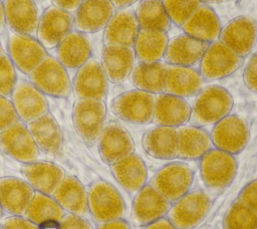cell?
<instances>
[{"mask_svg": "<svg viewBox=\"0 0 257 229\" xmlns=\"http://www.w3.org/2000/svg\"><path fill=\"white\" fill-rule=\"evenodd\" d=\"M233 107L231 93L220 85H208L200 90L191 107L190 122L195 127L217 124L230 114Z\"/></svg>", "mask_w": 257, "mask_h": 229, "instance_id": "obj_1", "label": "cell"}, {"mask_svg": "<svg viewBox=\"0 0 257 229\" xmlns=\"http://www.w3.org/2000/svg\"><path fill=\"white\" fill-rule=\"evenodd\" d=\"M28 76L30 81L45 95L67 97L72 91L67 69L54 56L47 55Z\"/></svg>", "mask_w": 257, "mask_h": 229, "instance_id": "obj_2", "label": "cell"}, {"mask_svg": "<svg viewBox=\"0 0 257 229\" xmlns=\"http://www.w3.org/2000/svg\"><path fill=\"white\" fill-rule=\"evenodd\" d=\"M200 172L205 186L212 192H220L235 178L237 162L233 155L211 149L202 157Z\"/></svg>", "mask_w": 257, "mask_h": 229, "instance_id": "obj_3", "label": "cell"}, {"mask_svg": "<svg viewBox=\"0 0 257 229\" xmlns=\"http://www.w3.org/2000/svg\"><path fill=\"white\" fill-rule=\"evenodd\" d=\"M88 211L99 223L122 219L125 214L124 201L118 191L105 181L94 182L88 192Z\"/></svg>", "mask_w": 257, "mask_h": 229, "instance_id": "obj_4", "label": "cell"}, {"mask_svg": "<svg viewBox=\"0 0 257 229\" xmlns=\"http://www.w3.org/2000/svg\"><path fill=\"white\" fill-rule=\"evenodd\" d=\"M155 94L140 89L128 90L111 101V111L118 119L138 125L153 122Z\"/></svg>", "mask_w": 257, "mask_h": 229, "instance_id": "obj_5", "label": "cell"}, {"mask_svg": "<svg viewBox=\"0 0 257 229\" xmlns=\"http://www.w3.org/2000/svg\"><path fill=\"white\" fill-rule=\"evenodd\" d=\"M106 106L103 100L78 98L72 110L74 128L88 146L93 145L104 127Z\"/></svg>", "mask_w": 257, "mask_h": 229, "instance_id": "obj_6", "label": "cell"}, {"mask_svg": "<svg viewBox=\"0 0 257 229\" xmlns=\"http://www.w3.org/2000/svg\"><path fill=\"white\" fill-rule=\"evenodd\" d=\"M242 62V57L234 53L220 40H216L209 43L200 61L199 71L205 80H218L234 73Z\"/></svg>", "mask_w": 257, "mask_h": 229, "instance_id": "obj_7", "label": "cell"}, {"mask_svg": "<svg viewBox=\"0 0 257 229\" xmlns=\"http://www.w3.org/2000/svg\"><path fill=\"white\" fill-rule=\"evenodd\" d=\"M210 207L211 201L204 192H190L170 208L168 219L177 229H194L206 218Z\"/></svg>", "mask_w": 257, "mask_h": 229, "instance_id": "obj_8", "label": "cell"}, {"mask_svg": "<svg viewBox=\"0 0 257 229\" xmlns=\"http://www.w3.org/2000/svg\"><path fill=\"white\" fill-rule=\"evenodd\" d=\"M249 127L246 121L235 114H228L214 125L210 135L212 144L231 155L240 153L249 141Z\"/></svg>", "mask_w": 257, "mask_h": 229, "instance_id": "obj_9", "label": "cell"}, {"mask_svg": "<svg viewBox=\"0 0 257 229\" xmlns=\"http://www.w3.org/2000/svg\"><path fill=\"white\" fill-rule=\"evenodd\" d=\"M0 148L10 158L25 164L36 162L40 154L27 126L21 121L0 133Z\"/></svg>", "mask_w": 257, "mask_h": 229, "instance_id": "obj_10", "label": "cell"}, {"mask_svg": "<svg viewBox=\"0 0 257 229\" xmlns=\"http://www.w3.org/2000/svg\"><path fill=\"white\" fill-rule=\"evenodd\" d=\"M73 22L71 13L52 5L39 17L36 38L46 50L54 49L73 30Z\"/></svg>", "mask_w": 257, "mask_h": 229, "instance_id": "obj_11", "label": "cell"}, {"mask_svg": "<svg viewBox=\"0 0 257 229\" xmlns=\"http://www.w3.org/2000/svg\"><path fill=\"white\" fill-rule=\"evenodd\" d=\"M193 179L194 174L189 166L172 163L158 171L153 179V186L170 202H174L188 193Z\"/></svg>", "mask_w": 257, "mask_h": 229, "instance_id": "obj_12", "label": "cell"}, {"mask_svg": "<svg viewBox=\"0 0 257 229\" xmlns=\"http://www.w3.org/2000/svg\"><path fill=\"white\" fill-rule=\"evenodd\" d=\"M219 40L243 58L256 44L257 22L249 16H238L221 29Z\"/></svg>", "mask_w": 257, "mask_h": 229, "instance_id": "obj_13", "label": "cell"}, {"mask_svg": "<svg viewBox=\"0 0 257 229\" xmlns=\"http://www.w3.org/2000/svg\"><path fill=\"white\" fill-rule=\"evenodd\" d=\"M9 31L8 55L15 67L28 75L48 55L47 50L37 38Z\"/></svg>", "mask_w": 257, "mask_h": 229, "instance_id": "obj_14", "label": "cell"}, {"mask_svg": "<svg viewBox=\"0 0 257 229\" xmlns=\"http://www.w3.org/2000/svg\"><path fill=\"white\" fill-rule=\"evenodd\" d=\"M107 83L101 63L90 58L77 69L72 88L77 98L103 100L107 94Z\"/></svg>", "mask_w": 257, "mask_h": 229, "instance_id": "obj_15", "label": "cell"}, {"mask_svg": "<svg viewBox=\"0 0 257 229\" xmlns=\"http://www.w3.org/2000/svg\"><path fill=\"white\" fill-rule=\"evenodd\" d=\"M11 96L19 120L23 123L27 124L48 111L45 94L30 80L17 79Z\"/></svg>", "mask_w": 257, "mask_h": 229, "instance_id": "obj_16", "label": "cell"}, {"mask_svg": "<svg viewBox=\"0 0 257 229\" xmlns=\"http://www.w3.org/2000/svg\"><path fill=\"white\" fill-rule=\"evenodd\" d=\"M170 201L153 185L144 186L138 191L133 205L132 218L138 226H146L168 214Z\"/></svg>", "mask_w": 257, "mask_h": 229, "instance_id": "obj_17", "label": "cell"}, {"mask_svg": "<svg viewBox=\"0 0 257 229\" xmlns=\"http://www.w3.org/2000/svg\"><path fill=\"white\" fill-rule=\"evenodd\" d=\"M114 13L115 7L109 0H82L73 16V28L83 34L100 31Z\"/></svg>", "mask_w": 257, "mask_h": 229, "instance_id": "obj_18", "label": "cell"}, {"mask_svg": "<svg viewBox=\"0 0 257 229\" xmlns=\"http://www.w3.org/2000/svg\"><path fill=\"white\" fill-rule=\"evenodd\" d=\"M97 142L100 157L109 165L133 154L135 149L130 133L117 123L105 125Z\"/></svg>", "mask_w": 257, "mask_h": 229, "instance_id": "obj_19", "label": "cell"}, {"mask_svg": "<svg viewBox=\"0 0 257 229\" xmlns=\"http://www.w3.org/2000/svg\"><path fill=\"white\" fill-rule=\"evenodd\" d=\"M3 6L9 30L36 37L39 14L35 0H3Z\"/></svg>", "mask_w": 257, "mask_h": 229, "instance_id": "obj_20", "label": "cell"}, {"mask_svg": "<svg viewBox=\"0 0 257 229\" xmlns=\"http://www.w3.org/2000/svg\"><path fill=\"white\" fill-rule=\"evenodd\" d=\"M208 45L185 33L180 34L169 39L163 58L169 65L193 67L201 61Z\"/></svg>", "mask_w": 257, "mask_h": 229, "instance_id": "obj_21", "label": "cell"}, {"mask_svg": "<svg viewBox=\"0 0 257 229\" xmlns=\"http://www.w3.org/2000/svg\"><path fill=\"white\" fill-rule=\"evenodd\" d=\"M136 59L133 46L105 44L102 50L101 65L108 81L120 83L131 74Z\"/></svg>", "mask_w": 257, "mask_h": 229, "instance_id": "obj_22", "label": "cell"}, {"mask_svg": "<svg viewBox=\"0 0 257 229\" xmlns=\"http://www.w3.org/2000/svg\"><path fill=\"white\" fill-rule=\"evenodd\" d=\"M34 194L27 181L15 177L0 178V204L11 215H24Z\"/></svg>", "mask_w": 257, "mask_h": 229, "instance_id": "obj_23", "label": "cell"}, {"mask_svg": "<svg viewBox=\"0 0 257 229\" xmlns=\"http://www.w3.org/2000/svg\"><path fill=\"white\" fill-rule=\"evenodd\" d=\"M55 58L66 69H78L91 58L92 47L86 34L71 30L56 46Z\"/></svg>", "mask_w": 257, "mask_h": 229, "instance_id": "obj_24", "label": "cell"}, {"mask_svg": "<svg viewBox=\"0 0 257 229\" xmlns=\"http://www.w3.org/2000/svg\"><path fill=\"white\" fill-rule=\"evenodd\" d=\"M191 118V106L185 98L160 93L156 96L153 122L157 126L178 128L186 125Z\"/></svg>", "mask_w": 257, "mask_h": 229, "instance_id": "obj_25", "label": "cell"}, {"mask_svg": "<svg viewBox=\"0 0 257 229\" xmlns=\"http://www.w3.org/2000/svg\"><path fill=\"white\" fill-rule=\"evenodd\" d=\"M204 78L199 70L188 66L169 65L165 80V93L180 97L197 95L203 88Z\"/></svg>", "mask_w": 257, "mask_h": 229, "instance_id": "obj_26", "label": "cell"}, {"mask_svg": "<svg viewBox=\"0 0 257 229\" xmlns=\"http://www.w3.org/2000/svg\"><path fill=\"white\" fill-rule=\"evenodd\" d=\"M139 31L140 27L135 11L130 8L119 9L114 13L104 28V45L121 44L134 47Z\"/></svg>", "mask_w": 257, "mask_h": 229, "instance_id": "obj_27", "label": "cell"}, {"mask_svg": "<svg viewBox=\"0 0 257 229\" xmlns=\"http://www.w3.org/2000/svg\"><path fill=\"white\" fill-rule=\"evenodd\" d=\"M27 128L39 150L47 154H58L63 147L61 130L54 117L47 111L27 123Z\"/></svg>", "mask_w": 257, "mask_h": 229, "instance_id": "obj_28", "label": "cell"}, {"mask_svg": "<svg viewBox=\"0 0 257 229\" xmlns=\"http://www.w3.org/2000/svg\"><path fill=\"white\" fill-rule=\"evenodd\" d=\"M181 27L185 34L207 43L219 40L222 29L215 11L205 4H202Z\"/></svg>", "mask_w": 257, "mask_h": 229, "instance_id": "obj_29", "label": "cell"}, {"mask_svg": "<svg viewBox=\"0 0 257 229\" xmlns=\"http://www.w3.org/2000/svg\"><path fill=\"white\" fill-rule=\"evenodd\" d=\"M30 186L39 193L51 196L65 177L64 171L50 162H33L22 168Z\"/></svg>", "mask_w": 257, "mask_h": 229, "instance_id": "obj_30", "label": "cell"}, {"mask_svg": "<svg viewBox=\"0 0 257 229\" xmlns=\"http://www.w3.org/2000/svg\"><path fill=\"white\" fill-rule=\"evenodd\" d=\"M178 140L177 128L157 126L145 134L143 146L152 157L170 160L178 157Z\"/></svg>", "mask_w": 257, "mask_h": 229, "instance_id": "obj_31", "label": "cell"}, {"mask_svg": "<svg viewBox=\"0 0 257 229\" xmlns=\"http://www.w3.org/2000/svg\"><path fill=\"white\" fill-rule=\"evenodd\" d=\"M53 199L70 214L84 216L88 212V196L81 182L73 176H65L55 192Z\"/></svg>", "mask_w": 257, "mask_h": 229, "instance_id": "obj_32", "label": "cell"}, {"mask_svg": "<svg viewBox=\"0 0 257 229\" xmlns=\"http://www.w3.org/2000/svg\"><path fill=\"white\" fill-rule=\"evenodd\" d=\"M113 177L127 192L141 190L147 181V167L143 159L133 153L110 165Z\"/></svg>", "mask_w": 257, "mask_h": 229, "instance_id": "obj_33", "label": "cell"}, {"mask_svg": "<svg viewBox=\"0 0 257 229\" xmlns=\"http://www.w3.org/2000/svg\"><path fill=\"white\" fill-rule=\"evenodd\" d=\"M168 64L165 62H140L134 66L131 79L137 89L147 92L164 93Z\"/></svg>", "mask_w": 257, "mask_h": 229, "instance_id": "obj_34", "label": "cell"}, {"mask_svg": "<svg viewBox=\"0 0 257 229\" xmlns=\"http://www.w3.org/2000/svg\"><path fill=\"white\" fill-rule=\"evenodd\" d=\"M178 157L181 159L202 158L212 148L210 135L200 127H182L178 130Z\"/></svg>", "mask_w": 257, "mask_h": 229, "instance_id": "obj_35", "label": "cell"}, {"mask_svg": "<svg viewBox=\"0 0 257 229\" xmlns=\"http://www.w3.org/2000/svg\"><path fill=\"white\" fill-rule=\"evenodd\" d=\"M169 37L167 32L140 29L134 49L140 62H157L163 59Z\"/></svg>", "mask_w": 257, "mask_h": 229, "instance_id": "obj_36", "label": "cell"}, {"mask_svg": "<svg viewBox=\"0 0 257 229\" xmlns=\"http://www.w3.org/2000/svg\"><path fill=\"white\" fill-rule=\"evenodd\" d=\"M24 216L41 227L48 224H57L64 216V210L53 197L37 192L30 201Z\"/></svg>", "mask_w": 257, "mask_h": 229, "instance_id": "obj_37", "label": "cell"}, {"mask_svg": "<svg viewBox=\"0 0 257 229\" xmlns=\"http://www.w3.org/2000/svg\"><path fill=\"white\" fill-rule=\"evenodd\" d=\"M140 29L167 32L171 19L166 11L163 0H142L135 12Z\"/></svg>", "mask_w": 257, "mask_h": 229, "instance_id": "obj_38", "label": "cell"}, {"mask_svg": "<svg viewBox=\"0 0 257 229\" xmlns=\"http://www.w3.org/2000/svg\"><path fill=\"white\" fill-rule=\"evenodd\" d=\"M223 227L224 229H257V212L240 200H236L224 217Z\"/></svg>", "mask_w": 257, "mask_h": 229, "instance_id": "obj_39", "label": "cell"}, {"mask_svg": "<svg viewBox=\"0 0 257 229\" xmlns=\"http://www.w3.org/2000/svg\"><path fill=\"white\" fill-rule=\"evenodd\" d=\"M166 11L173 23L182 26L203 4L200 0H163Z\"/></svg>", "mask_w": 257, "mask_h": 229, "instance_id": "obj_40", "label": "cell"}, {"mask_svg": "<svg viewBox=\"0 0 257 229\" xmlns=\"http://www.w3.org/2000/svg\"><path fill=\"white\" fill-rule=\"evenodd\" d=\"M17 82L16 67L10 56L3 52L0 54V95L10 96Z\"/></svg>", "mask_w": 257, "mask_h": 229, "instance_id": "obj_41", "label": "cell"}, {"mask_svg": "<svg viewBox=\"0 0 257 229\" xmlns=\"http://www.w3.org/2000/svg\"><path fill=\"white\" fill-rule=\"evenodd\" d=\"M18 121L20 120L12 101L8 97L0 95V133L10 128Z\"/></svg>", "mask_w": 257, "mask_h": 229, "instance_id": "obj_42", "label": "cell"}, {"mask_svg": "<svg viewBox=\"0 0 257 229\" xmlns=\"http://www.w3.org/2000/svg\"><path fill=\"white\" fill-rule=\"evenodd\" d=\"M243 80L252 92L257 93V52L247 62L243 73Z\"/></svg>", "mask_w": 257, "mask_h": 229, "instance_id": "obj_43", "label": "cell"}, {"mask_svg": "<svg viewBox=\"0 0 257 229\" xmlns=\"http://www.w3.org/2000/svg\"><path fill=\"white\" fill-rule=\"evenodd\" d=\"M57 229H93L90 223L82 216L67 214L57 224Z\"/></svg>", "mask_w": 257, "mask_h": 229, "instance_id": "obj_44", "label": "cell"}, {"mask_svg": "<svg viewBox=\"0 0 257 229\" xmlns=\"http://www.w3.org/2000/svg\"><path fill=\"white\" fill-rule=\"evenodd\" d=\"M0 229H40V227L25 217L12 215L1 222Z\"/></svg>", "mask_w": 257, "mask_h": 229, "instance_id": "obj_45", "label": "cell"}, {"mask_svg": "<svg viewBox=\"0 0 257 229\" xmlns=\"http://www.w3.org/2000/svg\"><path fill=\"white\" fill-rule=\"evenodd\" d=\"M238 200L257 212V179L243 188L239 194Z\"/></svg>", "mask_w": 257, "mask_h": 229, "instance_id": "obj_46", "label": "cell"}, {"mask_svg": "<svg viewBox=\"0 0 257 229\" xmlns=\"http://www.w3.org/2000/svg\"><path fill=\"white\" fill-rule=\"evenodd\" d=\"M53 6L58 7L64 11L69 13H73L76 11L82 0H51Z\"/></svg>", "mask_w": 257, "mask_h": 229, "instance_id": "obj_47", "label": "cell"}, {"mask_svg": "<svg viewBox=\"0 0 257 229\" xmlns=\"http://www.w3.org/2000/svg\"><path fill=\"white\" fill-rule=\"evenodd\" d=\"M97 229H131V226L125 220L116 219L100 223Z\"/></svg>", "mask_w": 257, "mask_h": 229, "instance_id": "obj_48", "label": "cell"}, {"mask_svg": "<svg viewBox=\"0 0 257 229\" xmlns=\"http://www.w3.org/2000/svg\"><path fill=\"white\" fill-rule=\"evenodd\" d=\"M144 229H177L169 219L167 218H160L146 226H144Z\"/></svg>", "mask_w": 257, "mask_h": 229, "instance_id": "obj_49", "label": "cell"}, {"mask_svg": "<svg viewBox=\"0 0 257 229\" xmlns=\"http://www.w3.org/2000/svg\"><path fill=\"white\" fill-rule=\"evenodd\" d=\"M109 1L112 3L115 9H123V8H127L137 0H109Z\"/></svg>", "mask_w": 257, "mask_h": 229, "instance_id": "obj_50", "label": "cell"}, {"mask_svg": "<svg viewBox=\"0 0 257 229\" xmlns=\"http://www.w3.org/2000/svg\"><path fill=\"white\" fill-rule=\"evenodd\" d=\"M5 25H6V21H5V13H4L3 1L0 0V34L4 31Z\"/></svg>", "mask_w": 257, "mask_h": 229, "instance_id": "obj_51", "label": "cell"}, {"mask_svg": "<svg viewBox=\"0 0 257 229\" xmlns=\"http://www.w3.org/2000/svg\"><path fill=\"white\" fill-rule=\"evenodd\" d=\"M202 3H223L228 0H200Z\"/></svg>", "mask_w": 257, "mask_h": 229, "instance_id": "obj_52", "label": "cell"}, {"mask_svg": "<svg viewBox=\"0 0 257 229\" xmlns=\"http://www.w3.org/2000/svg\"><path fill=\"white\" fill-rule=\"evenodd\" d=\"M2 213H3V208H2V206H1V204H0V220H1V218H2Z\"/></svg>", "mask_w": 257, "mask_h": 229, "instance_id": "obj_53", "label": "cell"}, {"mask_svg": "<svg viewBox=\"0 0 257 229\" xmlns=\"http://www.w3.org/2000/svg\"><path fill=\"white\" fill-rule=\"evenodd\" d=\"M4 52V50H3V47H2V44H1V42H0V54H2Z\"/></svg>", "mask_w": 257, "mask_h": 229, "instance_id": "obj_54", "label": "cell"}, {"mask_svg": "<svg viewBox=\"0 0 257 229\" xmlns=\"http://www.w3.org/2000/svg\"><path fill=\"white\" fill-rule=\"evenodd\" d=\"M36 2H42V1H44V0H35Z\"/></svg>", "mask_w": 257, "mask_h": 229, "instance_id": "obj_55", "label": "cell"}, {"mask_svg": "<svg viewBox=\"0 0 257 229\" xmlns=\"http://www.w3.org/2000/svg\"><path fill=\"white\" fill-rule=\"evenodd\" d=\"M40 229H46V228H45L44 226H41V227H40Z\"/></svg>", "mask_w": 257, "mask_h": 229, "instance_id": "obj_56", "label": "cell"}]
</instances>
